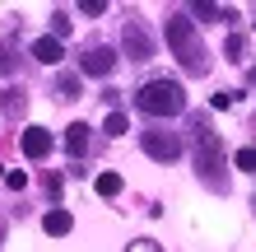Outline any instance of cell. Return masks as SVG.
Returning a JSON list of instances; mask_svg holds the SVG:
<instances>
[{
    "mask_svg": "<svg viewBox=\"0 0 256 252\" xmlns=\"http://www.w3.org/2000/svg\"><path fill=\"white\" fill-rule=\"evenodd\" d=\"M224 168H228V159H224L219 131H210L205 117H196V173H200V182L214 191H228V173Z\"/></svg>",
    "mask_w": 256,
    "mask_h": 252,
    "instance_id": "obj_1",
    "label": "cell"
},
{
    "mask_svg": "<svg viewBox=\"0 0 256 252\" xmlns=\"http://www.w3.org/2000/svg\"><path fill=\"white\" fill-rule=\"evenodd\" d=\"M168 47L177 52V61H182L191 75H205V70H210L205 42L196 38V24L186 19V14H172V19H168Z\"/></svg>",
    "mask_w": 256,
    "mask_h": 252,
    "instance_id": "obj_2",
    "label": "cell"
},
{
    "mask_svg": "<svg viewBox=\"0 0 256 252\" xmlns=\"http://www.w3.org/2000/svg\"><path fill=\"white\" fill-rule=\"evenodd\" d=\"M135 108L149 117H177V112H186V89L177 80H149L135 94Z\"/></svg>",
    "mask_w": 256,
    "mask_h": 252,
    "instance_id": "obj_3",
    "label": "cell"
},
{
    "mask_svg": "<svg viewBox=\"0 0 256 252\" xmlns=\"http://www.w3.org/2000/svg\"><path fill=\"white\" fill-rule=\"evenodd\" d=\"M144 154L149 159H158V164H172V159H182V136H177V131H144Z\"/></svg>",
    "mask_w": 256,
    "mask_h": 252,
    "instance_id": "obj_4",
    "label": "cell"
},
{
    "mask_svg": "<svg viewBox=\"0 0 256 252\" xmlns=\"http://www.w3.org/2000/svg\"><path fill=\"white\" fill-rule=\"evenodd\" d=\"M122 52L130 56V61H149V56H154V38H149V28L140 19H126V28H122Z\"/></svg>",
    "mask_w": 256,
    "mask_h": 252,
    "instance_id": "obj_5",
    "label": "cell"
},
{
    "mask_svg": "<svg viewBox=\"0 0 256 252\" xmlns=\"http://www.w3.org/2000/svg\"><path fill=\"white\" fill-rule=\"evenodd\" d=\"M80 70H84V75H112V70H116V52L112 47H88L80 56Z\"/></svg>",
    "mask_w": 256,
    "mask_h": 252,
    "instance_id": "obj_6",
    "label": "cell"
},
{
    "mask_svg": "<svg viewBox=\"0 0 256 252\" xmlns=\"http://www.w3.org/2000/svg\"><path fill=\"white\" fill-rule=\"evenodd\" d=\"M19 145H24V154H28V159H47L56 140H52V131H42V126H28Z\"/></svg>",
    "mask_w": 256,
    "mask_h": 252,
    "instance_id": "obj_7",
    "label": "cell"
},
{
    "mask_svg": "<svg viewBox=\"0 0 256 252\" xmlns=\"http://www.w3.org/2000/svg\"><path fill=\"white\" fill-rule=\"evenodd\" d=\"M42 229H47L52 238H66V233L74 229V215H70V210H61V205H56V210H47V219H42Z\"/></svg>",
    "mask_w": 256,
    "mask_h": 252,
    "instance_id": "obj_8",
    "label": "cell"
},
{
    "mask_svg": "<svg viewBox=\"0 0 256 252\" xmlns=\"http://www.w3.org/2000/svg\"><path fill=\"white\" fill-rule=\"evenodd\" d=\"M33 56H38L42 66H56V61L66 56V47H61V42H56V38L47 33V38H38V42H33Z\"/></svg>",
    "mask_w": 256,
    "mask_h": 252,
    "instance_id": "obj_9",
    "label": "cell"
},
{
    "mask_svg": "<svg viewBox=\"0 0 256 252\" xmlns=\"http://www.w3.org/2000/svg\"><path fill=\"white\" fill-rule=\"evenodd\" d=\"M66 150H70V159H84V150H88V126L84 122L66 126Z\"/></svg>",
    "mask_w": 256,
    "mask_h": 252,
    "instance_id": "obj_10",
    "label": "cell"
},
{
    "mask_svg": "<svg viewBox=\"0 0 256 252\" xmlns=\"http://www.w3.org/2000/svg\"><path fill=\"white\" fill-rule=\"evenodd\" d=\"M0 108H5V117H24L28 112V94L24 89H5V94H0Z\"/></svg>",
    "mask_w": 256,
    "mask_h": 252,
    "instance_id": "obj_11",
    "label": "cell"
},
{
    "mask_svg": "<svg viewBox=\"0 0 256 252\" xmlns=\"http://www.w3.org/2000/svg\"><path fill=\"white\" fill-rule=\"evenodd\" d=\"M191 14H200V19H238V14L233 10H224V5H210V0H196V5H191Z\"/></svg>",
    "mask_w": 256,
    "mask_h": 252,
    "instance_id": "obj_12",
    "label": "cell"
},
{
    "mask_svg": "<svg viewBox=\"0 0 256 252\" xmlns=\"http://www.w3.org/2000/svg\"><path fill=\"white\" fill-rule=\"evenodd\" d=\"M102 131H108V136H126V131H130V117H126L122 108H112L108 122H102Z\"/></svg>",
    "mask_w": 256,
    "mask_h": 252,
    "instance_id": "obj_13",
    "label": "cell"
},
{
    "mask_svg": "<svg viewBox=\"0 0 256 252\" xmlns=\"http://www.w3.org/2000/svg\"><path fill=\"white\" fill-rule=\"evenodd\" d=\"M98 196H122V173H98Z\"/></svg>",
    "mask_w": 256,
    "mask_h": 252,
    "instance_id": "obj_14",
    "label": "cell"
},
{
    "mask_svg": "<svg viewBox=\"0 0 256 252\" xmlns=\"http://www.w3.org/2000/svg\"><path fill=\"white\" fill-rule=\"evenodd\" d=\"M224 52H228V61H242V56H247V38L228 33V42H224Z\"/></svg>",
    "mask_w": 256,
    "mask_h": 252,
    "instance_id": "obj_15",
    "label": "cell"
},
{
    "mask_svg": "<svg viewBox=\"0 0 256 252\" xmlns=\"http://www.w3.org/2000/svg\"><path fill=\"white\" fill-rule=\"evenodd\" d=\"M56 94L61 98H80V75H61L56 80Z\"/></svg>",
    "mask_w": 256,
    "mask_h": 252,
    "instance_id": "obj_16",
    "label": "cell"
},
{
    "mask_svg": "<svg viewBox=\"0 0 256 252\" xmlns=\"http://www.w3.org/2000/svg\"><path fill=\"white\" fill-rule=\"evenodd\" d=\"M14 66H19V52H14L10 42H0V75H10Z\"/></svg>",
    "mask_w": 256,
    "mask_h": 252,
    "instance_id": "obj_17",
    "label": "cell"
},
{
    "mask_svg": "<svg viewBox=\"0 0 256 252\" xmlns=\"http://www.w3.org/2000/svg\"><path fill=\"white\" fill-rule=\"evenodd\" d=\"M66 33H70V14H66V10H56V14H52V38L61 42Z\"/></svg>",
    "mask_w": 256,
    "mask_h": 252,
    "instance_id": "obj_18",
    "label": "cell"
},
{
    "mask_svg": "<svg viewBox=\"0 0 256 252\" xmlns=\"http://www.w3.org/2000/svg\"><path fill=\"white\" fill-rule=\"evenodd\" d=\"M233 164L242 168V173H256V150H252V145H247V150H238V154H233Z\"/></svg>",
    "mask_w": 256,
    "mask_h": 252,
    "instance_id": "obj_19",
    "label": "cell"
},
{
    "mask_svg": "<svg viewBox=\"0 0 256 252\" xmlns=\"http://www.w3.org/2000/svg\"><path fill=\"white\" fill-rule=\"evenodd\" d=\"M126 252H163V247H158V243H154V238H135V243H130V247H126Z\"/></svg>",
    "mask_w": 256,
    "mask_h": 252,
    "instance_id": "obj_20",
    "label": "cell"
},
{
    "mask_svg": "<svg viewBox=\"0 0 256 252\" xmlns=\"http://www.w3.org/2000/svg\"><path fill=\"white\" fill-rule=\"evenodd\" d=\"M5 187H14V191H24V187H28V173H5Z\"/></svg>",
    "mask_w": 256,
    "mask_h": 252,
    "instance_id": "obj_21",
    "label": "cell"
},
{
    "mask_svg": "<svg viewBox=\"0 0 256 252\" xmlns=\"http://www.w3.org/2000/svg\"><path fill=\"white\" fill-rule=\"evenodd\" d=\"M80 10L84 14H102V10H108V0H80Z\"/></svg>",
    "mask_w": 256,
    "mask_h": 252,
    "instance_id": "obj_22",
    "label": "cell"
},
{
    "mask_svg": "<svg viewBox=\"0 0 256 252\" xmlns=\"http://www.w3.org/2000/svg\"><path fill=\"white\" fill-rule=\"evenodd\" d=\"M210 103H214V108H233V103H238V94H228V89H224V94H214Z\"/></svg>",
    "mask_w": 256,
    "mask_h": 252,
    "instance_id": "obj_23",
    "label": "cell"
},
{
    "mask_svg": "<svg viewBox=\"0 0 256 252\" xmlns=\"http://www.w3.org/2000/svg\"><path fill=\"white\" fill-rule=\"evenodd\" d=\"M0 243H5V224H0Z\"/></svg>",
    "mask_w": 256,
    "mask_h": 252,
    "instance_id": "obj_24",
    "label": "cell"
},
{
    "mask_svg": "<svg viewBox=\"0 0 256 252\" xmlns=\"http://www.w3.org/2000/svg\"><path fill=\"white\" fill-rule=\"evenodd\" d=\"M0 177H5V164H0Z\"/></svg>",
    "mask_w": 256,
    "mask_h": 252,
    "instance_id": "obj_25",
    "label": "cell"
},
{
    "mask_svg": "<svg viewBox=\"0 0 256 252\" xmlns=\"http://www.w3.org/2000/svg\"><path fill=\"white\" fill-rule=\"evenodd\" d=\"M252 84H256V70H252Z\"/></svg>",
    "mask_w": 256,
    "mask_h": 252,
    "instance_id": "obj_26",
    "label": "cell"
}]
</instances>
